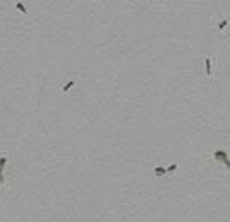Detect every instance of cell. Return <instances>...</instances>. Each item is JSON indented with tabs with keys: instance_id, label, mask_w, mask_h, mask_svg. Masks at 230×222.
Wrapping results in <instances>:
<instances>
[{
	"instance_id": "6da1fadb",
	"label": "cell",
	"mask_w": 230,
	"mask_h": 222,
	"mask_svg": "<svg viewBox=\"0 0 230 222\" xmlns=\"http://www.w3.org/2000/svg\"><path fill=\"white\" fill-rule=\"evenodd\" d=\"M213 159L225 164V162L228 161V152H227V150H215V152H213Z\"/></svg>"
},
{
	"instance_id": "7a4b0ae2",
	"label": "cell",
	"mask_w": 230,
	"mask_h": 222,
	"mask_svg": "<svg viewBox=\"0 0 230 222\" xmlns=\"http://www.w3.org/2000/svg\"><path fill=\"white\" fill-rule=\"evenodd\" d=\"M204 69H206V75L211 77V58H204Z\"/></svg>"
},
{
	"instance_id": "3957f363",
	"label": "cell",
	"mask_w": 230,
	"mask_h": 222,
	"mask_svg": "<svg viewBox=\"0 0 230 222\" xmlns=\"http://www.w3.org/2000/svg\"><path fill=\"white\" fill-rule=\"evenodd\" d=\"M153 173H155V176H164V174L167 173V169L162 167V166H157L155 169H153Z\"/></svg>"
},
{
	"instance_id": "277c9868",
	"label": "cell",
	"mask_w": 230,
	"mask_h": 222,
	"mask_svg": "<svg viewBox=\"0 0 230 222\" xmlns=\"http://www.w3.org/2000/svg\"><path fill=\"white\" fill-rule=\"evenodd\" d=\"M7 161H9L7 156H0V173H4V167H5V164H7Z\"/></svg>"
},
{
	"instance_id": "5b68a950",
	"label": "cell",
	"mask_w": 230,
	"mask_h": 222,
	"mask_svg": "<svg viewBox=\"0 0 230 222\" xmlns=\"http://www.w3.org/2000/svg\"><path fill=\"white\" fill-rule=\"evenodd\" d=\"M74 86H75V80H70V82H67L65 86L61 87V91H63V92H68V91H70V89H72Z\"/></svg>"
},
{
	"instance_id": "8992f818",
	"label": "cell",
	"mask_w": 230,
	"mask_h": 222,
	"mask_svg": "<svg viewBox=\"0 0 230 222\" xmlns=\"http://www.w3.org/2000/svg\"><path fill=\"white\" fill-rule=\"evenodd\" d=\"M15 7H17V9L21 10L22 14H27V9H26V5L22 4V2H17V4H15Z\"/></svg>"
},
{
	"instance_id": "52a82bcc",
	"label": "cell",
	"mask_w": 230,
	"mask_h": 222,
	"mask_svg": "<svg viewBox=\"0 0 230 222\" xmlns=\"http://www.w3.org/2000/svg\"><path fill=\"white\" fill-rule=\"evenodd\" d=\"M167 169V173H174V171H177V164H170L169 167H165Z\"/></svg>"
},
{
	"instance_id": "ba28073f",
	"label": "cell",
	"mask_w": 230,
	"mask_h": 222,
	"mask_svg": "<svg viewBox=\"0 0 230 222\" xmlns=\"http://www.w3.org/2000/svg\"><path fill=\"white\" fill-rule=\"evenodd\" d=\"M227 24H228V19H223V21H220V24H218V29H223Z\"/></svg>"
},
{
	"instance_id": "9c48e42d",
	"label": "cell",
	"mask_w": 230,
	"mask_h": 222,
	"mask_svg": "<svg viewBox=\"0 0 230 222\" xmlns=\"http://www.w3.org/2000/svg\"><path fill=\"white\" fill-rule=\"evenodd\" d=\"M0 185H4V173H0Z\"/></svg>"
},
{
	"instance_id": "30bf717a",
	"label": "cell",
	"mask_w": 230,
	"mask_h": 222,
	"mask_svg": "<svg viewBox=\"0 0 230 222\" xmlns=\"http://www.w3.org/2000/svg\"><path fill=\"white\" fill-rule=\"evenodd\" d=\"M225 166H227V167H228V169H230V159H228V161L225 162Z\"/></svg>"
}]
</instances>
